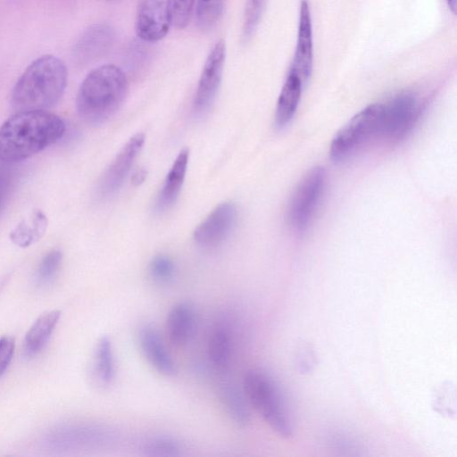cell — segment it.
I'll list each match as a JSON object with an SVG mask.
<instances>
[{"label": "cell", "instance_id": "6", "mask_svg": "<svg viewBox=\"0 0 457 457\" xmlns=\"http://www.w3.org/2000/svg\"><path fill=\"white\" fill-rule=\"evenodd\" d=\"M326 181L322 167L312 169L295 189L287 209V222L297 231H304L320 204Z\"/></svg>", "mask_w": 457, "mask_h": 457}, {"label": "cell", "instance_id": "15", "mask_svg": "<svg viewBox=\"0 0 457 457\" xmlns=\"http://www.w3.org/2000/svg\"><path fill=\"white\" fill-rule=\"evenodd\" d=\"M195 312L186 301L177 303L170 310L166 319V334L175 346L186 345L194 333Z\"/></svg>", "mask_w": 457, "mask_h": 457}, {"label": "cell", "instance_id": "24", "mask_svg": "<svg viewBox=\"0 0 457 457\" xmlns=\"http://www.w3.org/2000/svg\"><path fill=\"white\" fill-rule=\"evenodd\" d=\"M142 451L150 457H176L181 455L183 445L175 437L155 436L144 443Z\"/></svg>", "mask_w": 457, "mask_h": 457}, {"label": "cell", "instance_id": "25", "mask_svg": "<svg viewBox=\"0 0 457 457\" xmlns=\"http://www.w3.org/2000/svg\"><path fill=\"white\" fill-rule=\"evenodd\" d=\"M267 0H245L242 27V40L247 43L255 34L262 18Z\"/></svg>", "mask_w": 457, "mask_h": 457}, {"label": "cell", "instance_id": "10", "mask_svg": "<svg viewBox=\"0 0 457 457\" xmlns=\"http://www.w3.org/2000/svg\"><path fill=\"white\" fill-rule=\"evenodd\" d=\"M170 22L166 0H140L135 19V31L138 38L155 43L166 37Z\"/></svg>", "mask_w": 457, "mask_h": 457}, {"label": "cell", "instance_id": "26", "mask_svg": "<svg viewBox=\"0 0 457 457\" xmlns=\"http://www.w3.org/2000/svg\"><path fill=\"white\" fill-rule=\"evenodd\" d=\"M170 25L185 29L191 18L195 0H166Z\"/></svg>", "mask_w": 457, "mask_h": 457}, {"label": "cell", "instance_id": "22", "mask_svg": "<svg viewBox=\"0 0 457 457\" xmlns=\"http://www.w3.org/2000/svg\"><path fill=\"white\" fill-rule=\"evenodd\" d=\"M96 371L100 381L111 384L115 378V361L111 339L107 336L99 338L96 348Z\"/></svg>", "mask_w": 457, "mask_h": 457}, {"label": "cell", "instance_id": "11", "mask_svg": "<svg viewBox=\"0 0 457 457\" xmlns=\"http://www.w3.org/2000/svg\"><path fill=\"white\" fill-rule=\"evenodd\" d=\"M144 143L145 135L137 133L117 154L100 180L99 193L102 196H110L120 189Z\"/></svg>", "mask_w": 457, "mask_h": 457}, {"label": "cell", "instance_id": "20", "mask_svg": "<svg viewBox=\"0 0 457 457\" xmlns=\"http://www.w3.org/2000/svg\"><path fill=\"white\" fill-rule=\"evenodd\" d=\"M47 227L44 212L36 211L29 222L21 221L11 232V240L20 247H28L41 238Z\"/></svg>", "mask_w": 457, "mask_h": 457}, {"label": "cell", "instance_id": "8", "mask_svg": "<svg viewBox=\"0 0 457 457\" xmlns=\"http://www.w3.org/2000/svg\"><path fill=\"white\" fill-rule=\"evenodd\" d=\"M225 60L226 44L220 39L211 48L199 78L194 98L196 112H204L212 104L222 79Z\"/></svg>", "mask_w": 457, "mask_h": 457}, {"label": "cell", "instance_id": "19", "mask_svg": "<svg viewBox=\"0 0 457 457\" xmlns=\"http://www.w3.org/2000/svg\"><path fill=\"white\" fill-rule=\"evenodd\" d=\"M61 312L58 310L45 312L28 330L23 342V354L32 358L41 352L48 342L59 320Z\"/></svg>", "mask_w": 457, "mask_h": 457}, {"label": "cell", "instance_id": "27", "mask_svg": "<svg viewBox=\"0 0 457 457\" xmlns=\"http://www.w3.org/2000/svg\"><path fill=\"white\" fill-rule=\"evenodd\" d=\"M62 260V253L59 250H52L41 260L37 277L41 283L50 282L59 270Z\"/></svg>", "mask_w": 457, "mask_h": 457}, {"label": "cell", "instance_id": "9", "mask_svg": "<svg viewBox=\"0 0 457 457\" xmlns=\"http://www.w3.org/2000/svg\"><path fill=\"white\" fill-rule=\"evenodd\" d=\"M238 217L236 204L225 202L219 204L195 228L194 239L204 248L221 245L233 231Z\"/></svg>", "mask_w": 457, "mask_h": 457}, {"label": "cell", "instance_id": "17", "mask_svg": "<svg viewBox=\"0 0 457 457\" xmlns=\"http://www.w3.org/2000/svg\"><path fill=\"white\" fill-rule=\"evenodd\" d=\"M220 401L230 420L239 427H246L251 421L248 401L243 390L228 378L218 386Z\"/></svg>", "mask_w": 457, "mask_h": 457}, {"label": "cell", "instance_id": "18", "mask_svg": "<svg viewBox=\"0 0 457 457\" xmlns=\"http://www.w3.org/2000/svg\"><path fill=\"white\" fill-rule=\"evenodd\" d=\"M188 157L189 151L184 148L174 161L158 195L155 204L157 212L166 211L176 202L186 177Z\"/></svg>", "mask_w": 457, "mask_h": 457}, {"label": "cell", "instance_id": "21", "mask_svg": "<svg viewBox=\"0 0 457 457\" xmlns=\"http://www.w3.org/2000/svg\"><path fill=\"white\" fill-rule=\"evenodd\" d=\"M207 354L210 362L219 370H224L231 357V335L224 327L216 328L211 334Z\"/></svg>", "mask_w": 457, "mask_h": 457}, {"label": "cell", "instance_id": "30", "mask_svg": "<svg viewBox=\"0 0 457 457\" xmlns=\"http://www.w3.org/2000/svg\"><path fill=\"white\" fill-rule=\"evenodd\" d=\"M299 368L304 372H308L312 370L313 364V353L311 352H305L300 355Z\"/></svg>", "mask_w": 457, "mask_h": 457}, {"label": "cell", "instance_id": "23", "mask_svg": "<svg viewBox=\"0 0 457 457\" xmlns=\"http://www.w3.org/2000/svg\"><path fill=\"white\" fill-rule=\"evenodd\" d=\"M225 0H195V16L203 30L213 29L222 17Z\"/></svg>", "mask_w": 457, "mask_h": 457}, {"label": "cell", "instance_id": "12", "mask_svg": "<svg viewBox=\"0 0 457 457\" xmlns=\"http://www.w3.org/2000/svg\"><path fill=\"white\" fill-rule=\"evenodd\" d=\"M114 40L115 31L112 26L94 24L78 38L72 50L73 58L83 64L97 61L109 53Z\"/></svg>", "mask_w": 457, "mask_h": 457}, {"label": "cell", "instance_id": "4", "mask_svg": "<svg viewBox=\"0 0 457 457\" xmlns=\"http://www.w3.org/2000/svg\"><path fill=\"white\" fill-rule=\"evenodd\" d=\"M243 391L248 403L274 432L284 438L292 436L294 426L283 392L270 374L261 370L247 371Z\"/></svg>", "mask_w": 457, "mask_h": 457}, {"label": "cell", "instance_id": "32", "mask_svg": "<svg viewBox=\"0 0 457 457\" xmlns=\"http://www.w3.org/2000/svg\"><path fill=\"white\" fill-rule=\"evenodd\" d=\"M449 10L455 15L457 10V0H445Z\"/></svg>", "mask_w": 457, "mask_h": 457}, {"label": "cell", "instance_id": "7", "mask_svg": "<svg viewBox=\"0 0 457 457\" xmlns=\"http://www.w3.org/2000/svg\"><path fill=\"white\" fill-rule=\"evenodd\" d=\"M421 105L410 92L401 93L383 104L378 136L390 140L405 137L417 123Z\"/></svg>", "mask_w": 457, "mask_h": 457}, {"label": "cell", "instance_id": "2", "mask_svg": "<svg viewBox=\"0 0 457 457\" xmlns=\"http://www.w3.org/2000/svg\"><path fill=\"white\" fill-rule=\"evenodd\" d=\"M128 91L129 81L120 67L98 66L80 84L76 97L77 112L87 124H103L118 112Z\"/></svg>", "mask_w": 457, "mask_h": 457}, {"label": "cell", "instance_id": "31", "mask_svg": "<svg viewBox=\"0 0 457 457\" xmlns=\"http://www.w3.org/2000/svg\"><path fill=\"white\" fill-rule=\"evenodd\" d=\"M146 174H147V172L145 169L136 170L132 173L131 183L136 187L141 185L145 181V179L146 178Z\"/></svg>", "mask_w": 457, "mask_h": 457}, {"label": "cell", "instance_id": "3", "mask_svg": "<svg viewBox=\"0 0 457 457\" xmlns=\"http://www.w3.org/2000/svg\"><path fill=\"white\" fill-rule=\"evenodd\" d=\"M67 81L65 63L54 55H42L25 69L15 83L12 103L19 111L47 109L61 99Z\"/></svg>", "mask_w": 457, "mask_h": 457}, {"label": "cell", "instance_id": "29", "mask_svg": "<svg viewBox=\"0 0 457 457\" xmlns=\"http://www.w3.org/2000/svg\"><path fill=\"white\" fill-rule=\"evenodd\" d=\"M15 350V340L13 337L4 336L0 338V378L7 370Z\"/></svg>", "mask_w": 457, "mask_h": 457}, {"label": "cell", "instance_id": "5", "mask_svg": "<svg viewBox=\"0 0 457 457\" xmlns=\"http://www.w3.org/2000/svg\"><path fill=\"white\" fill-rule=\"evenodd\" d=\"M382 104H372L356 113L334 137L329 154L342 162L353 154L374 136H378Z\"/></svg>", "mask_w": 457, "mask_h": 457}, {"label": "cell", "instance_id": "16", "mask_svg": "<svg viewBox=\"0 0 457 457\" xmlns=\"http://www.w3.org/2000/svg\"><path fill=\"white\" fill-rule=\"evenodd\" d=\"M304 83L295 71L290 68L280 90L276 111L275 123L282 128L287 125L298 108Z\"/></svg>", "mask_w": 457, "mask_h": 457}, {"label": "cell", "instance_id": "28", "mask_svg": "<svg viewBox=\"0 0 457 457\" xmlns=\"http://www.w3.org/2000/svg\"><path fill=\"white\" fill-rule=\"evenodd\" d=\"M174 272V262L168 255L157 254L149 262V273L155 280L168 281L173 277Z\"/></svg>", "mask_w": 457, "mask_h": 457}, {"label": "cell", "instance_id": "13", "mask_svg": "<svg viewBox=\"0 0 457 457\" xmlns=\"http://www.w3.org/2000/svg\"><path fill=\"white\" fill-rule=\"evenodd\" d=\"M313 67V43L311 9L308 0H301L296 45L291 69L295 71L304 85L310 79Z\"/></svg>", "mask_w": 457, "mask_h": 457}, {"label": "cell", "instance_id": "14", "mask_svg": "<svg viewBox=\"0 0 457 457\" xmlns=\"http://www.w3.org/2000/svg\"><path fill=\"white\" fill-rule=\"evenodd\" d=\"M138 343L143 355L157 372L165 377L176 374L175 362L155 327L143 326L139 330Z\"/></svg>", "mask_w": 457, "mask_h": 457}, {"label": "cell", "instance_id": "1", "mask_svg": "<svg viewBox=\"0 0 457 457\" xmlns=\"http://www.w3.org/2000/svg\"><path fill=\"white\" fill-rule=\"evenodd\" d=\"M64 132L63 120L54 113L19 111L0 126V161H24L57 142Z\"/></svg>", "mask_w": 457, "mask_h": 457}]
</instances>
